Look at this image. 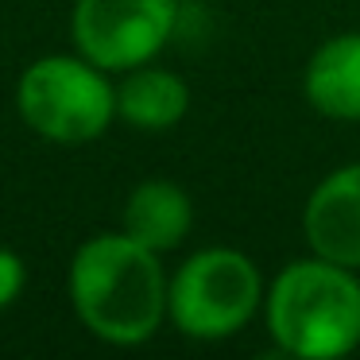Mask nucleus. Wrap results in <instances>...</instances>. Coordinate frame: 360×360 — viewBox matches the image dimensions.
Listing matches in <instances>:
<instances>
[{"label": "nucleus", "mask_w": 360, "mask_h": 360, "mask_svg": "<svg viewBox=\"0 0 360 360\" xmlns=\"http://www.w3.org/2000/svg\"><path fill=\"white\" fill-rule=\"evenodd\" d=\"M194 229V202L171 179H148L124 202V233L151 252H174Z\"/></svg>", "instance_id": "6e6552de"}, {"label": "nucleus", "mask_w": 360, "mask_h": 360, "mask_svg": "<svg viewBox=\"0 0 360 360\" xmlns=\"http://www.w3.org/2000/svg\"><path fill=\"white\" fill-rule=\"evenodd\" d=\"M264 326L275 349L298 360H337L360 349V275L326 256L279 267L264 290Z\"/></svg>", "instance_id": "f03ea898"}, {"label": "nucleus", "mask_w": 360, "mask_h": 360, "mask_svg": "<svg viewBox=\"0 0 360 360\" xmlns=\"http://www.w3.org/2000/svg\"><path fill=\"white\" fill-rule=\"evenodd\" d=\"M24 283H27L24 259H20L16 252L0 248V310H8V306L16 302L20 290H24Z\"/></svg>", "instance_id": "9d476101"}, {"label": "nucleus", "mask_w": 360, "mask_h": 360, "mask_svg": "<svg viewBox=\"0 0 360 360\" xmlns=\"http://www.w3.org/2000/svg\"><path fill=\"white\" fill-rule=\"evenodd\" d=\"M264 271L240 248L213 244L179 264L167 283V318L190 341H229L264 310Z\"/></svg>", "instance_id": "7ed1b4c3"}, {"label": "nucleus", "mask_w": 360, "mask_h": 360, "mask_svg": "<svg viewBox=\"0 0 360 360\" xmlns=\"http://www.w3.org/2000/svg\"><path fill=\"white\" fill-rule=\"evenodd\" d=\"M302 97L318 117L360 124V32L329 35L302 66Z\"/></svg>", "instance_id": "0eeeda50"}, {"label": "nucleus", "mask_w": 360, "mask_h": 360, "mask_svg": "<svg viewBox=\"0 0 360 360\" xmlns=\"http://www.w3.org/2000/svg\"><path fill=\"white\" fill-rule=\"evenodd\" d=\"M190 109V86L174 70L148 63L124 70L117 82V120L140 128V132H167Z\"/></svg>", "instance_id": "1a4fd4ad"}, {"label": "nucleus", "mask_w": 360, "mask_h": 360, "mask_svg": "<svg viewBox=\"0 0 360 360\" xmlns=\"http://www.w3.org/2000/svg\"><path fill=\"white\" fill-rule=\"evenodd\" d=\"M16 109L51 143H89L117 120V82L86 55L35 58L16 86Z\"/></svg>", "instance_id": "20e7f679"}, {"label": "nucleus", "mask_w": 360, "mask_h": 360, "mask_svg": "<svg viewBox=\"0 0 360 360\" xmlns=\"http://www.w3.org/2000/svg\"><path fill=\"white\" fill-rule=\"evenodd\" d=\"M167 283L159 252L120 233H97L70 259V302L78 321L105 345L132 349L163 329Z\"/></svg>", "instance_id": "f257e3e1"}, {"label": "nucleus", "mask_w": 360, "mask_h": 360, "mask_svg": "<svg viewBox=\"0 0 360 360\" xmlns=\"http://www.w3.org/2000/svg\"><path fill=\"white\" fill-rule=\"evenodd\" d=\"M302 236L314 256L360 271V159L329 171L302 205Z\"/></svg>", "instance_id": "423d86ee"}, {"label": "nucleus", "mask_w": 360, "mask_h": 360, "mask_svg": "<svg viewBox=\"0 0 360 360\" xmlns=\"http://www.w3.org/2000/svg\"><path fill=\"white\" fill-rule=\"evenodd\" d=\"M179 0H78L70 35L78 55L109 74L148 66L179 32Z\"/></svg>", "instance_id": "39448f33"}]
</instances>
